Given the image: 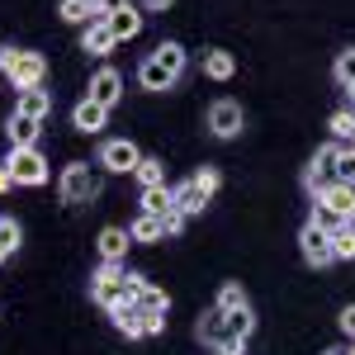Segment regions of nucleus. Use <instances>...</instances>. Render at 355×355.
<instances>
[{"instance_id": "obj_7", "label": "nucleus", "mask_w": 355, "mask_h": 355, "mask_svg": "<svg viewBox=\"0 0 355 355\" xmlns=\"http://www.w3.org/2000/svg\"><path fill=\"white\" fill-rule=\"evenodd\" d=\"M299 246H303V261H308V266H327V261H331V232H327V227H318L313 218L303 223Z\"/></svg>"}, {"instance_id": "obj_26", "label": "nucleus", "mask_w": 355, "mask_h": 355, "mask_svg": "<svg viewBox=\"0 0 355 355\" xmlns=\"http://www.w3.org/2000/svg\"><path fill=\"white\" fill-rule=\"evenodd\" d=\"M331 133H336V142H351L355 147V110L331 114Z\"/></svg>"}, {"instance_id": "obj_3", "label": "nucleus", "mask_w": 355, "mask_h": 355, "mask_svg": "<svg viewBox=\"0 0 355 355\" xmlns=\"http://www.w3.org/2000/svg\"><path fill=\"white\" fill-rule=\"evenodd\" d=\"M57 194H62V204H90L100 194V171L90 162H71L57 180Z\"/></svg>"}, {"instance_id": "obj_16", "label": "nucleus", "mask_w": 355, "mask_h": 355, "mask_svg": "<svg viewBox=\"0 0 355 355\" xmlns=\"http://www.w3.org/2000/svg\"><path fill=\"white\" fill-rule=\"evenodd\" d=\"M318 204H327L331 214H341V218H351L355 214V185H327V194H318Z\"/></svg>"}, {"instance_id": "obj_25", "label": "nucleus", "mask_w": 355, "mask_h": 355, "mask_svg": "<svg viewBox=\"0 0 355 355\" xmlns=\"http://www.w3.org/2000/svg\"><path fill=\"white\" fill-rule=\"evenodd\" d=\"M331 261H355V232L351 227H336L331 232Z\"/></svg>"}, {"instance_id": "obj_5", "label": "nucleus", "mask_w": 355, "mask_h": 355, "mask_svg": "<svg viewBox=\"0 0 355 355\" xmlns=\"http://www.w3.org/2000/svg\"><path fill=\"white\" fill-rule=\"evenodd\" d=\"M5 171L15 175V185H43V180H48V162H43L38 147H10Z\"/></svg>"}, {"instance_id": "obj_15", "label": "nucleus", "mask_w": 355, "mask_h": 355, "mask_svg": "<svg viewBox=\"0 0 355 355\" xmlns=\"http://www.w3.org/2000/svg\"><path fill=\"white\" fill-rule=\"evenodd\" d=\"M38 119H28V114H10V123H5V133H10V147H33L38 142Z\"/></svg>"}, {"instance_id": "obj_22", "label": "nucleus", "mask_w": 355, "mask_h": 355, "mask_svg": "<svg viewBox=\"0 0 355 355\" xmlns=\"http://www.w3.org/2000/svg\"><path fill=\"white\" fill-rule=\"evenodd\" d=\"M209 199H214V194H204L190 180V185H180V190H175V209H185V214H204V204H209Z\"/></svg>"}, {"instance_id": "obj_23", "label": "nucleus", "mask_w": 355, "mask_h": 355, "mask_svg": "<svg viewBox=\"0 0 355 355\" xmlns=\"http://www.w3.org/2000/svg\"><path fill=\"white\" fill-rule=\"evenodd\" d=\"M133 175L142 180V190H152V185H166V162H157V157H142V166H137Z\"/></svg>"}, {"instance_id": "obj_6", "label": "nucleus", "mask_w": 355, "mask_h": 355, "mask_svg": "<svg viewBox=\"0 0 355 355\" xmlns=\"http://www.w3.org/2000/svg\"><path fill=\"white\" fill-rule=\"evenodd\" d=\"M100 166H105V171H114V175H133L137 166H142V152H137L128 137H114V142H105V147H100Z\"/></svg>"}, {"instance_id": "obj_21", "label": "nucleus", "mask_w": 355, "mask_h": 355, "mask_svg": "<svg viewBox=\"0 0 355 355\" xmlns=\"http://www.w3.org/2000/svg\"><path fill=\"white\" fill-rule=\"evenodd\" d=\"M237 71V62H232V53H223V48H214V53L204 57V76H214V81H227Z\"/></svg>"}, {"instance_id": "obj_32", "label": "nucleus", "mask_w": 355, "mask_h": 355, "mask_svg": "<svg viewBox=\"0 0 355 355\" xmlns=\"http://www.w3.org/2000/svg\"><path fill=\"white\" fill-rule=\"evenodd\" d=\"M19 237H24V232H19V223H15V218H0V246H5V251H19Z\"/></svg>"}, {"instance_id": "obj_9", "label": "nucleus", "mask_w": 355, "mask_h": 355, "mask_svg": "<svg viewBox=\"0 0 355 355\" xmlns=\"http://www.w3.org/2000/svg\"><path fill=\"white\" fill-rule=\"evenodd\" d=\"M90 100L105 105V110H114V105L123 100V76H119L114 67H100V71L90 76Z\"/></svg>"}, {"instance_id": "obj_19", "label": "nucleus", "mask_w": 355, "mask_h": 355, "mask_svg": "<svg viewBox=\"0 0 355 355\" xmlns=\"http://www.w3.org/2000/svg\"><path fill=\"white\" fill-rule=\"evenodd\" d=\"M171 209H175V190H166V185L142 190V214H157V218H166Z\"/></svg>"}, {"instance_id": "obj_2", "label": "nucleus", "mask_w": 355, "mask_h": 355, "mask_svg": "<svg viewBox=\"0 0 355 355\" xmlns=\"http://www.w3.org/2000/svg\"><path fill=\"white\" fill-rule=\"evenodd\" d=\"M0 76H10L15 90H38L48 76V62L43 53H28V48H0Z\"/></svg>"}, {"instance_id": "obj_28", "label": "nucleus", "mask_w": 355, "mask_h": 355, "mask_svg": "<svg viewBox=\"0 0 355 355\" xmlns=\"http://www.w3.org/2000/svg\"><path fill=\"white\" fill-rule=\"evenodd\" d=\"M218 308H223V313H237V308H246L242 284H223V289H218Z\"/></svg>"}, {"instance_id": "obj_14", "label": "nucleus", "mask_w": 355, "mask_h": 355, "mask_svg": "<svg viewBox=\"0 0 355 355\" xmlns=\"http://www.w3.org/2000/svg\"><path fill=\"white\" fill-rule=\"evenodd\" d=\"M114 43H119V38L110 33L105 19H90V24H85V33H81V48H85V53L105 57V53H114Z\"/></svg>"}, {"instance_id": "obj_39", "label": "nucleus", "mask_w": 355, "mask_h": 355, "mask_svg": "<svg viewBox=\"0 0 355 355\" xmlns=\"http://www.w3.org/2000/svg\"><path fill=\"white\" fill-rule=\"evenodd\" d=\"M175 0H142V10H171Z\"/></svg>"}, {"instance_id": "obj_13", "label": "nucleus", "mask_w": 355, "mask_h": 355, "mask_svg": "<svg viewBox=\"0 0 355 355\" xmlns=\"http://www.w3.org/2000/svg\"><path fill=\"white\" fill-rule=\"evenodd\" d=\"M71 123H76V128H81V133H100V128H105V123H110V110H105V105H95V100H90V95H85L81 105H76V110H71Z\"/></svg>"}, {"instance_id": "obj_40", "label": "nucleus", "mask_w": 355, "mask_h": 355, "mask_svg": "<svg viewBox=\"0 0 355 355\" xmlns=\"http://www.w3.org/2000/svg\"><path fill=\"white\" fill-rule=\"evenodd\" d=\"M346 227H351V232H355V214H351V218H346Z\"/></svg>"}, {"instance_id": "obj_36", "label": "nucleus", "mask_w": 355, "mask_h": 355, "mask_svg": "<svg viewBox=\"0 0 355 355\" xmlns=\"http://www.w3.org/2000/svg\"><path fill=\"white\" fill-rule=\"evenodd\" d=\"M336 322H341V331L355 341V303H351V308H341V318H336Z\"/></svg>"}, {"instance_id": "obj_20", "label": "nucleus", "mask_w": 355, "mask_h": 355, "mask_svg": "<svg viewBox=\"0 0 355 355\" xmlns=\"http://www.w3.org/2000/svg\"><path fill=\"white\" fill-rule=\"evenodd\" d=\"M128 232H133V242H162V237H166V223L157 218V214H137Z\"/></svg>"}, {"instance_id": "obj_8", "label": "nucleus", "mask_w": 355, "mask_h": 355, "mask_svg": "<svg viewBox=\"0 0 355 355\" xmlns=\"http://www.w3.org/2000/svg\"><path fill=\"white\" fill-rule=\"evenodd\" d=\"M209 133L214 137H237L242 133V105H237V100H214V105H209Z\"/></svg>"}, {"instance_id": "obj_17", "label": "nucleus", "mask_w": 355, "mask_h": 355, "mask_svg": "<svg viewBox=\"0 0 355 355\" xmlns=\"http://www.w3.org/2000/svg\"><path fill=\"white\" fill-rule=\"evenodd\" d=\"M15 114H28V119H38V123H43V119L53 114V95H48L43 85H38V90H24V95H19V105H15Z\"/></svg>"}, {"instance_id": "obj_12", "label": "nucleus", "mask_w": 355, "mask_h": 355, "mask_svg": "<svg viewBox=\"0 0 355 355\" xmlns=\"http://www.w3.org/2000/svg\"><path fill=\"white\" fill-rule=\"evenodd\" d=\"M227 336H232V331H227V313L214 303V308L199 318V341H204V346H223Z\"/></svg>"}, {"instance_id": "obj_37", "label": "nucleus", "mask_w": 355, "mask_h": 355, "mask_svg": "<svg viewBox=\"0 0 355 355\" xmlns=\"http://www.w3.org/2000/svg\"><path fill=\"white\" fill-rule=\"evenodd\" d=\"M242 351H246V341H242V336H227V341L218 346V355H242Z\"/></svg>"}, {"instance_id": "obj_24", "label": "nucleus", "mask_w": 355, "mask_h": 355, "mask_svg": "<svg viewBox=\"0 0 355 355\" xmlns=\"http://www.w3.org/2000/svg\"><path fill=\"white\" fill-rule=\"evenodd\" d=\"M62 19L67 24H90L95 19V0H62Z\"/></svg>"}, {"instance_id": "obj_1", "label": "nucleus", "mask_w": 355, "mask_h": 355, "mask_svg": "<svg viewBox=\"0 0 355 355\" xmlns=\"http://www.w3.org/2000/svg\"><path fill=\"white\" fill-rule=\"evenodd\" d=\"M180 71H185V48L180 43H162L157 53L137 67V85L142 90H166V85L180 81Z\"/></svg>"}, {"instance_id": "obj_43", "label": "nucleus", "mask_w": 355, "mask_h": 355, "mask_svg": "<svg viewBox=\"0 0 355 355\" xmlns=\"http://www.w3.org/2000/svg\"><path fill=\"white\" fill-rule=\"evenodd\" d=\"M346 355H355V346H351V351H346Z\"/></svg>"}, {"instance_id": "obj_18", "label": "nucleus", "mask_w": 355, "mask_h": 355, "mask_svg": "<svg viewBox=\"0 0 355 355\" xmlns=\"http://www.w3.org/2000/svg\"><path fill=\"white\" fill-rule=\"evenodd\" d=\"M105 24H110V33L119 38V43H123V38H137V33H142V15H137L133 5H128V10H119V15H110Z\"/></svg>"}, {"instance_id": "obj_38", "label": "nucleus", "mask_w": 355, "mask_h": 355, "mask_svg": "<svg viewBox=\"0 0 355 355\" xmlns=\"http://www.w3.org/2000/svg\"><path fill=\"white\" fill-rule=\"evenodd\" d=\"M10 185H15V175H10V171H5V162H0V194L10 190Z\"/></svg>"}, {"instance_id": "obj_34", "label": "nucleus", "mask_w": 355, "mask_h": 355, "mask_svg": "<svg viewBox=\"0 0 355 355\" xmlns=\"http://www.w3.org/2000/svg\"><path fill=\"white\" fill-rule=\"evenodd\" d=\"M119 10H128V0H95V19H110Z\"/></svg>"}, {"instance_id": "obj_35", "label": "nucleus", "mask_w": 355, "mask_h": 355, "mask_svg": "<svg viewBox=\"0 0 355 355\" xmlns=\"http://www.w3.org/2000/svg\"><path fill=\"white\" fill-rule=\"evenodd\" d=\"M185 218H190V214H185V209H171V214H166V237H175V232H180V227H185Z\"/></svg>"}, {"instance_id": "obj_31", "label": "nucleus", "mask_w": 355, "mask_h": 355, "mask_svg": "<svg viewBox=\"0 0 355 355\" xmlns=\"http://www.w3.org/2000/svg\"><path fill=\"white\" fill-rule=\"evenodd\" d=\"M336 180L355 185V147H341V162H336Z\"/></svg>"}, {"instance_id": "obj_29", "label": "nucleus", "mask_w": 355, "mask_h": 355, "mask_svg": "<svg viewBox=\"0 0 355 355\" xmlns=\"http://www.w3.org/2000/svg\"><path fill=\"white\" fill-rule=\"evenodd\" d=\"M336 85H341V90H351V85H355V53L336 57Z\"/></svg>"}, {"instance_id": "obj_11", "label": "nucleus", "mask_w": 355, "mask_h": 355, "mask_svg": "<svg viewBox=\"0 0 355 355\" xmlns=\"http://www.w3.org/2000/svg\"><path fill=\"white\" fill-rule=\"evenodd\" d=\"M128 246H133V232H128V227H105V232H100V256H105V266H123Z\"/></svg>"}, {"instance_id": "obj_4", "label": "nucleus", "mask_w": 355, "mask_h": 355, "mask_svg": "<svg viewBox=\"0 0 355 355\" xmlns=\"http://www.w3.org/2000/svg\"><path fill=\"white\" fill-rule=\"evenodd\" d=\"M90 299L100 303V308L133 303V294H128V270H123V266H105V270L90 279Z\"/></svg>"}, {"instance_id": "obj_42", "label": "nucleus", "mask_w": 355, "mask_h": 355, "mask_svg": "<svg viewBox=\"0 0 355 355\" xmlns=\"http://www.w3.org/2000/svg\"><path fill=\"white\" fill-rule=\"evenodd\" d=\"M5 256H10V251H5V246H0V261H5Z\"/></svg>"}, {"instance_id": "obj_33", "label": "nucleus", "mask_w": 355, "mask_h": 355, "mask_svg": "<svg viewBox=\"0 0 355 355\" xmlns=\"http://www.w3.org/2000/svg\"><path fill=\"white\" fill-rule=\"evenodd\" d=\"M194 185H199L204 194H214V190H218V171H214V166H204V171L194 175Z\"/></svg>"}, {"instance_id": "obj_41", "label": "nucleus", "mask_w": 355, "mask_h": 355, "mask_svg": "<svg viewBox=\"0 0 355 355\" xmlns=\"http://www.w3.org/2000/svg\"><path fill=\"white\" fill-rule=\"evenodd\" d=\"M322 355H346V351H322Z\"/></svg>"}, {"instance_id": "obj_30", "label": "nucleus", "mask_w": 355, "mask_h": 355, "mask_svg": "<svg viewBox=\"0 0 355 355\" xmlns=\"http://www.w3.org/2000/svg\"><path fill=\"white\" fill-rule=\"evenodd\" d=\"M313 223H318V227H327V232L346 227V218H341V214H331L327 204H313Z\"/></svg>"}, {"instance_id": "obj_27", "label": "nucleus", "mask_w": 355, "mask_h": 355, "mask_svg": "<svg viewBox=\"0 0 355 355\" xmlns=\"http://www.w3.org/2000/svg\"><path fill=\"white\" fill-rule=\"evenodd\" d=\"M227 331L246 341V336L256 331V318H251V308H237V313H227Z\"/></svg>"}, {"instance_id": "obj_10", "label": "nucleus", "mask_w": 355, "mask_h": 355, "mask_svg": "<svg viewBox=\"0 0 355 355\" xmlns=\"http://www.w3.org/2000/svg\"><path fill=\"white\" fill-rule=\"evenodd\" d=\"M128 294H133V303L142 308V313H166V308H171L166 289L147 284V275H128Z\"/></svg>"}]
</instances>
